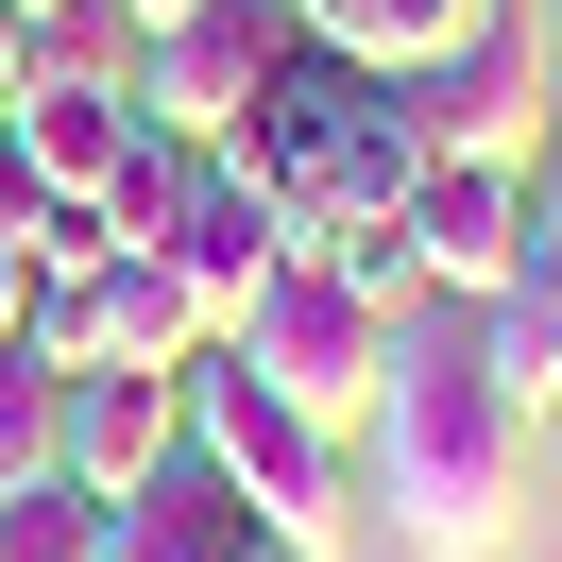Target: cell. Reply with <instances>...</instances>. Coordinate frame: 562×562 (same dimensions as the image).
<instances>
[{
  "instance_id": "d6986e66",
  "label": "cell",
  "mask_w": 562,
  "mask_h": 562,
  "mask_svg": "<svg viewBox=\"0 0 562 562\" xmlns=\"http://www.w3.org/2000/svg\"><path fill=\"white\" fill-rule=\"evenodd\" d=\"M18 324H35V239L0 222V358H18Z\"/></svg>"
},
{
  "instance_id": "8992f818",
  "label": "cell",
  "mask_w": 562,
  "mask_h": 562,
  "mask_svg": "<svg viewBox=\"0 0 562 562\" xmlns=\"http://www.w3.org/2000/svg\"><path fill=\"white\" fill-rule=\"evenodd\" d=\"M290 69V0H188L171 35L137 52V120L171 137H239V103Z\"/></svg>"
},
{
  "instance_id": "4fadbf2b",
  "label": "cell",
  "mask_w": 562,
  "mask_h": 562,
  "mask_svg": "<svg viewBox=\"0 0 562 562\" xmlns=\"http://www.w3.org/2000/svg\"><path fill=\"white\" fill-rule=\"evenodd\" d=\"M477 358H494V392L546 426V392H562V205H546V239H528V273L477 307Z\"/></svg>"
},
{
  "instance_id": "5bb4252c",
  "label": "cell",
  "mask_w": 562,
  "mask_h": 562,
  "mask_svg": "<svg viewBox=\"0 0 562 562\" xmlns=\"http://www.w3.org/2000/svg\"><path fill=\"white\" fill-rule=\"evenodd\" d=\"M494 18H512V0H290V35L358 52V69H426V52L494 35Z\"/></svg>"
},
{
  "instance_id": "ba28073f",
  "label": "cell",
  "mask_w": 562,
  "mask_h": 562,
  "mask_svg": "<svg viewBox=\"0 0 562 562\" xmlns=\"http://www.w3.org/2000/svg\"><path fill=\"white\" fill-rule=\"evenodd\" d=\"M154 256L188 273V307H205V341H222V324L256 307V273H273V256H307V239H290V205L205 137V171H188V205H171V239H154Z\"/></svg>"
},
{
  "instance_id": "7a4b0ae2",
  "label": "cell",
  "mask_w": 562,
  "mask_h": 562,
  "mask_svg": "<svg viewBox=\"0 0 562 562\" xmlns=\"http://www.w3.org/2000/svg\"><path fill=\"white\" fill-rule=\"evenodd\" d=\"M222 154L290 205V239L392 222V205H409V171H426V137H409V69H358V52L290 35V69L239 103V137H222Z\"/></svg>"
},
{
  "instance_id": "52a82bcc",
  "label": "cell",
  "mask_w": 562,
  "mask_h": 562,
  "mask_svg": "<svg viewBox=\"0 0 562 562\" xmlns=\"http://www.w3.org/2000/svg\"><path fill=\"white\" fill-rule=\"evenodd\" d=\"M120 154H137V86H86V69H35L18 103H0V171L35 188V205H86V222H103Z\"/></svg>"
},
{
  "instance_id": "3957f363",
  "label": "cell",
  "mask_w": 562,
  "mask_h": 562,
  "mask_svg": "<svg viewBox=\"0 0 562 562\" xmlns=\"http://www.w3.org/2000/svg\"><path fill=\"white\" fill-rule=\"evenodd\" d=\"M188 460H222V477L273 512V546H290V562H341V546H358V426L290 409V392L256 375L239 341L188 358Z\"/></svg>"
},
{
  "instance_id": "6da1fadb",
  "label": "cell",
  "mask_w": 562,
  "mask_h": 562,
  "mask_svg": "<svg viewBox=\"0 0 562 562\" xmlns=\"http://www.w3.org/2000/svg\"><path fill=\"white\" fill-rule=\"evenodd\" d=\"M358 512H392L409 562H494L528 528V409L494 392L477 307H409L392 375L358 409Z\"/></svg>"
},
{
  "instance_id": "44dd1931",
  "label": "cell",
  "mask_w": 562,
  "mask_h": 562,
  "mask_svg": "<svg viewBox=\"0 0 562 562\" xmlns=\"http://www.w3.org/2000/svg\"><path fill=\"white\" fill-rule=\"evenodd\" d=\"M120 18H137V35H171V18H188V0H120Z\"/></svg>"
},
{
  "instance_id": "8fae6325",
  "label": "cell",
  "mask_w": 562,
  "mask_h": 562,
  "mask_svg": "<svg viewBox=\"0 0 562 562\" xmlns=\"http://www.w3.org/2000/svg\"><path fill=\"white\" fill-rule=\"evenodd\" d=\"M103 562H290V546H273V512L222 460H171V477H137L103 512Z\"/></svg>"
},
{
  "instance_id": "30bf717a",
  "label": "cell",
  "mask_w": 562,
  "mask_h": 562,
  "mask_svg": "<svg viewBox=\"0 0 562 562\" xmlns=\"http://www.w3.org/2000/svg\"><path fill=\"white\" fill-rule=\"evenodd\" d=\"M52 273H69V324H86V358L69 375H188V358H205V307H188V273L171 256H52Z\"/></svg>"
},
{
  "instance_id": "603a6c76",
  "label": "cell",
  "mask_w": 562,
  "mask_h": 562,
  "mask_svg": "<svg viewBox=\"0 0 562 562\" xmlns=\"http://www.w3.org/2000/svg\"><path fill=\"white\" fill-rule=\"evenodd\" d=\"M35 18H52V0H35Z\"/></svg>"
},
{
  "instance_id": "ac0fdd59",
  "label": "cell",
  "mask_w": 562,
  "mask_h": 562,
  "mask_svg": "<svg viewBox=\"0 0 562 562\" xmlns=\"http://www.w3.org/2000/svg\"><path fill=\"white\" fill-rule=\"evenodd\" d=\"M341 290H375V307H426V273H409V222H341V239H307Z\"/></svg>"
},
{
  "instance_id": "7c38bea8",
  "label": "cell",
  "mask_w": 562,
  "mask_h": 562,
  "mask_svg": "<svg viewBox=\"0 0 562 562\" xmlns=\"http://www.w3.org/2000/svg\"><path fill=\"white\" fill-rule=\"evenodd\" d=\"M171 460H188V375H120V358L69 375V477L103 494V512H120L137 477H171Z\"/></svg>"
},
{
  "instance_id": "ffe728a7",
  "label": "cell",
  "mask_w": 562,
  "mask_h": 562,
  "mask_svg": "<svg viewBox=\"0 0 562 562\" xmlns=\"http://www.w3.org/2000/svg\"><path fill=\"white\" fill-rule=\"evenodd\" d=\"M35 86V0H0V103Z\"/></svg>"
},
{
  "instance_id": "7402d4cb",
  "label": "cell",
  "mask_w": 562,
  "mask_h": 562,
  "mask_svg": "<svg viewBox=\"0 0 562 562\" xmlns=\"http://www.w3.org/2000/svg\"><path fill=\"white\" fill-rule=\"evenodd\" d=\"M546 171H562V86H546Z\"/></svg>"
},
{
  "instance_id": "2e32d148",
  "label": "cell",
  "mask_w": 562,
  "mask_h": 562,
  "mask_svg": "<svg viewBox=\"0 0 562 562\" xmlns=\"http://www.w3.org/2000/svg\"><path fill=\"white\" fill-rule=\"evenodd\" d=\"M69 477V375L52 358H0V494Z\"/></svg>"
},
{
  "instance_id": "9c48e42d",
  "label": "cell",
  "mask_w": 562,
  "mask_h": 562,
  "mask_svg": "<svg viewBox=\"0 0 562 562\" xmlns=\"http://www.w3.org/2000/svg\"><path fill=\"white\" fill-rule=\"evenodd\" d=\"M409 137H426V154H546V69H528L512 18L409 69Z\"/></svg>"
},
{
  "instance_id": "277c9868",
  "label": "cell",
  "mask_w": 562,
  "mask_h": 562,
  "mask_svg": "<svg viewBox=\"0 0 562 562\" xmlns=\"http://www.w3.org/2000/svg\"><path fill=\"white\" fill-rule=\"evenodd\" d=\"M546 205H562V171L546 154H426L409 171V273H426V307H494V290L528 273V239H546Z\"/></svg>"
},
{
  "instance_id": "5b68a950",
  "label": "cell",
  "mask_w": 562,
  "mask_h": 562,
  "mask_svg": "<svg viewBox=\"0 0 562 562\" xmlns=\"http://www.w3.org/2000/svg\"><path fill=\"white\" fill-rule=\"evenodd\" d=\"M392 324H409V307H375V290H341L324 256H273V273H256V307L222 324V341H239L256 375L290 392V409L358 426V409H375V375H392Z\"/></svg>"
},
{
  "instance_id": "e0dca14e",
  "label": "cell",
  "mask_w": 562,
  "mask_h": 562,
  "mask_svg": "<svg viewBox=\"0 0 562 562\" xmlns=\"http://www.w3.org/2000/svg\"><path fill=\"white\" fill-rule=\"evenodd\" d=\"M0 562H103V494H86V477L0 494Z\"/></svg>"
},
{
  "instance_id": "9a60e30c",
  "label": "cell",
  "mask_w": 562,
  "mask_h": 562,
  "mask_svg": "<svg viewBox=\"0 0 562 562\" xmlns=\"http://www.w3.org/2000/svg\"><path fill=\"white\" fill-rule=\"evenodd\" d=\"M188 171H205V137H171V120H137V154H120V188H103V256H154V239H171Z\"/></svg>"
}]
</instances>
